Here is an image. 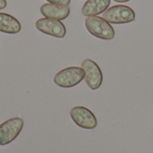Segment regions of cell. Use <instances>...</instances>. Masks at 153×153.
I'll return each mask as SVG.
<instances>
[{
  "mask_svg": "<svg viewBox=\"0 0 153 153\" xmlns=\"http://www.w3.org/2000/svg\"><path fill=\"white\" fill-rule=\"evenodd\" d=\"M22 25L19 21L11 14L0 13V31L4 33L15 34L21 31Z\"/></svg>",
  "mask_w": 153,
  "mask_h": 153,
  "instance_id": "30bf717a",
  "label": "cell"
},
{
  "mask_svg": "<svg viewBox=\"0 0 153 153\" xmlns=\"http://www.w3.org/2000/svg\"><path fill=\"white\" fill-rule=\"evenodd\" d=\"M36 28L49 36L62 39L66 34L65 26L59 21L50 18H41L36 22Z\"/></svg>",
  "mask_w": 153,
  "mask_h": 153,
  "instance_id": "52a82bcc",
  "label": "cell"
},
{
  "mask_svg": "<svg viewBox=\"0 0 153 153\" xmlns=\"http://www.w3.org/2000/svg\"><path fill=\"white\" fill-rule=\"evenodd\" d=\"M40 12L46 18L61 21V20H65L69 16L70 8L69 6H65V5L44 4L40 7Z\"/></svg>",
  "mask_w": 153,
  "mask_h": 153,
  "instance_id": "ba28073f",
  "label": "cell"
},
{
  "mask_svg": "<svg viewBox=\"0 0 153 153\" xmlns=\"http://www.w3.org/2000/svg\"><path fill=\"white\" fill-rule=\"evenodd\" d=\"M24 122L21 117L10 118L0 125V146H4L14 141L21 134Z\"/></svg>",
  "mask_w": 153,
  "mask_h": 153,
  "instance_id": "3957f363",
  "label": "cell"
},
{
  "mask_svg": "<svg viewBox=\"0 0 153 153\" xmlns=\"http://www.w3.org/2000/svg\"><path fill=\"white\" fill-rule=\"evenodd\" d=\"M82 68L85 72L84 80L90 89H99L102 84L103 74L98 64H96L91 59H85L82 64Z\"/></svg>",
  "mask_w": 153,
  "mask_h": 153,
  "instance_id": "8992f818",
  "label": "cell"
},
{
  "mask_svg": "<svg viewBox=\"0 0 153 153\" xmlns=\"http://www.w3.org/2000/svg\"><path fill=\"white\" fill-rule=\"evenodd\" d=\"M110 4V0H88L82 6V13L84 16H96L105 12Z\"/></svg>",
  "mask_w": 153,
  "mask_h": 153,
  "instance_id": "9c48e42d",
  "label": "cell"
},
{
  "mask_svg": "<svg viewBox=\"0 0 153 153\" xmlns=\"http://www.w3.org/2000/svg\"><path fill=\"white\" fill-rule=\"evenodd\" d=\"M103 19L109 23L122 24L134 22L135 20L134 11L126 5H114L103 13Z\"/></svg>",
  "mask_w": 153,
  "mask_h": 153,
  "instance_id": "277c9868",
  "label": "cell"
},
{
  "mask_svg": "<svg viewBox=\"0 0 153 153\" xmlns=\"http://www.w3.org/2000/svg\"><path fill=\"white\" fill-rule=\"evenodd\" d=\"M115 2H117V3H125V2H128L130 0H114Z\"/></svg>",
  "mask_w": 153,
  "mask_h": 153,
  "instance_id": "4fadbf2b",
  "label": "cell"
},
{
  "mask_svg": "<svg viewBox=\"0 0 153 153\" xmlns=\"http://www.w3.org/2000/svg\"><path fill=\"white\" fill-rule=\"evenodd\" d=\"M85 26L91 35L99 39L109 40L115 37V30L113 27L102 17H87L85 20Z\"/></svg>",
  "mask_w": 153,
  "mask_h": 153,
  "instance_id": "6da1fadb",
  "label": "cell"
},
{
  "mask_svg": "<svg viewBox=\"0 0 153 153\" xmlns=\"http://www.w3.org/2000/svg\"><path fill=\"white\" fill-rule=\"evenodd\" d=\"M7 5V3H6V0H0V10L1 9H4L5 8Z\"/></svg>",
  "mask_w": 153,
  "mask_h": 153,
  "instance_id": "7c38bea8",
  "label": "cell"
},
{
  "mask_svg": "<svg viewBox=\"0 0 153 153\" xmlns=\"http://www.w3.org/2000/svg\"><path fill=\"white\" fill-rule=\"evenodd\" d=\"M70 116L74 124L83 129H94L98 121L95 115L87 108L82 106H77L71 109Z\"/></svg>",
  "mask_w": 153,
  "mask_h": 153,
  "instance_id": "5b68a950",
  "label": "cell"
},
{
  "mask_svg": "<svg viewBox=\"0 0 153 153\" xmlns=\"http://www.w3.org/2000/svg\"><path fill=\"white\" fill-rule=\"evenodd\" d=\"M49 4H57V5H65L68 6L71 0H47Z\"/></svg>",
  "mask_w": 153,
  "mask_h": 153,
  "instance_id": "8fae6325",
  "label": "cell"
},
{
  "mask_svg": "<svg viewBox=\"0 0 153 153\" xmlns=\"http://www.w3.org/2000/svg\"><path fill=\"white\" fill-rule=\"evenodd\" d=\"M85 78V72L82 67L71 66L58 72L54 77V82L62 88H71L79 84Z\"/></svg>",
  "mask_w": 153,
  "mask_h": 153,
  "instance_id": "7a4b0ae2",
  "label": "cell"
}]
</instances>
